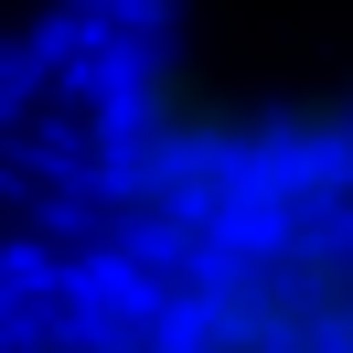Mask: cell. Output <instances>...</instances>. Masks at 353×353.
Returning <instances> with one entry per match:
<instances>
[{
	"instance_id": "6da1fadb",
	"label": "cell",
	"mask_w": 353,
	"mask_h": 353,
	"mask_svg": "<svg viewBox=\"0 0 353 353\" xmlns=\"http://www.w3.org/2000/svg\"><path fill=\"white\" fill-rule=\"evenodd\" d=\"M75 193L97 257L353 236V75H257L150 32L86 86Z\"/></svg>"
},
{
	"instance_id": "7a4b0ae2",
	"label": "cell",
	"mask_w": 353,
	"mask_h": 353,
	"mask_svg": "<svg viewBox=\"0 0 353 353\" xmlns=\"http://www.w3.org/2000/svg\"><path fill=\"white\" fill-rule=\"evenodd\" d=\"M32 353H353V236L97 257Z\"/></svg>"
}]
</instances>
